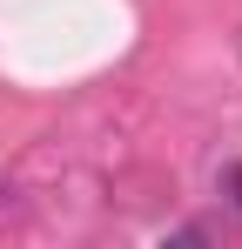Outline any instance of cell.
Here are the masks:
<instances>
[{"label":"cell","mask_w":242,"mask_h":249,"mask_svg":"<svg viewBox=\"0 0 242 249\" xmlns=\"http://www.w3.org/2000/svg\"><path fill=\"white\" fill-rule=\"evenodd\" d=\"M222 189H229V196H236V209H242V162H236V168H222Z\"/></svg>","instance_id":"1"}]
</instances>
